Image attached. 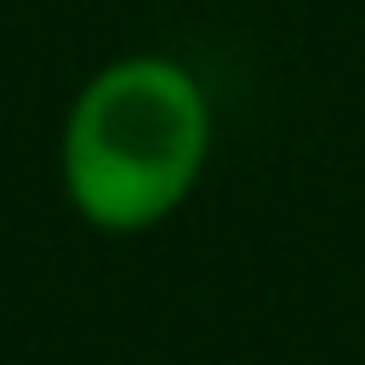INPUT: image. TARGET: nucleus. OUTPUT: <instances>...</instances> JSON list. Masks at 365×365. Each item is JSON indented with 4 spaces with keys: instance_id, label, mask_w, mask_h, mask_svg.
I'll return each mask as SVG.
<instances>
[{
    "instance_id": "obj_1",
    "label": "nucleus",
    "mask_w": 365,
    "mask_h": 365,
    "mask_svg": "<svg viewBox=\"0 0 365 365\" xmlns=\"http://www.w3.org/2000/svg\"><path fill=\"white\" fill-rule=\"evenodd\" d=\"M211 97L177 57L131 51L103 63L63 120L68 205L103 234L160 228L205 177Z\"/></svg>"
}]
</instances>
